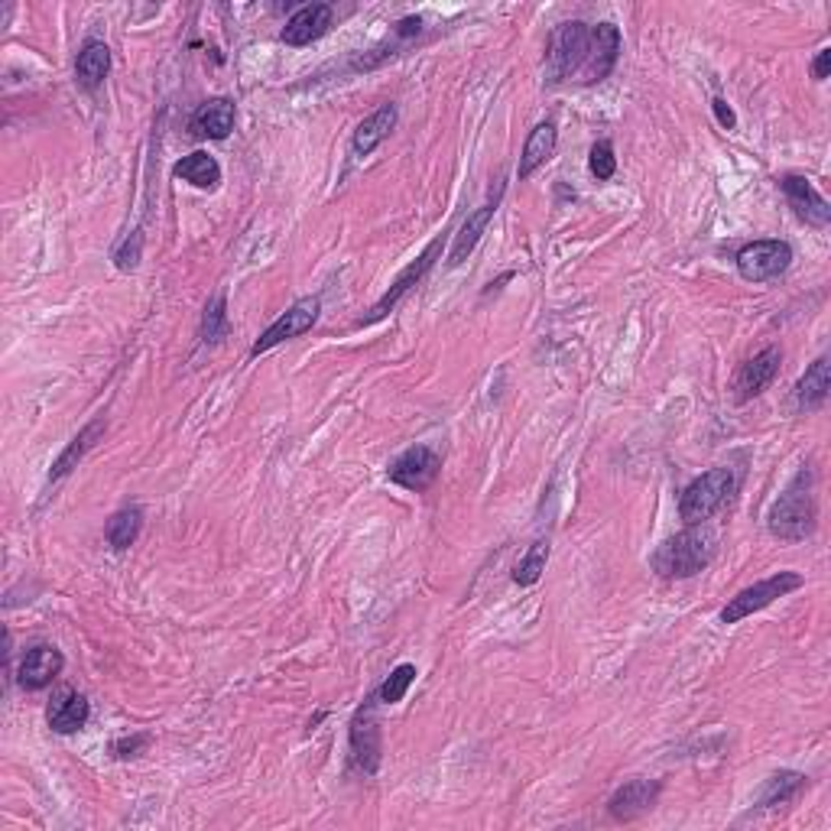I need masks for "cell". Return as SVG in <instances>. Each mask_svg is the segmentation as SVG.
Listing matches in <instances>:
<instances>
[{
    "label": "cell",
    "mask_w": 831,
    "mask_h": 831,
    "mask_svg": "<svg viewBox=\"0 0 831 831\" xmlns=\"http://www.w3.org/2000/svg\"><path fill=\"white\" fill-rule=\"evenodd\" d=\"M829 69H831V50H822L816 55V62H812V78L816 82H825L829 78Z\"/></svg>",
    "instance_id": "34"
},
{
    "label": "cell",
    "mask_w": 831,
    "mask_h": 831,
    "mask_svg": "<svg viewBox=\"0 0 831 831\" xmlns=\"http://www.w3.org/2000/svg\"><path fill=\"white\" fill-rule=\"evenodd\" d=\"M318 312H322V303H318V296H306V299H299V303H293L290 309L283 312L263 335H260L257 341H254V348H251V358H260V355H266V351H273L276 345H283V341H290V338H299V335H306L312 325L318 322Z\"/></svg>",
    "instance_id": "7"
},
{
    "label": "cell",
    "mask_w": 831,
    "mask_h": 831,
    "mask_svg": "<svg viewBox=\"0 0 831 831\" xmlns=\"http://www.w3.org/2000/svg\"><path fill=\"white\" fill-rule=\"evenodd\" d=\"M588 169H591V176H595L598 182L614 179V172H618V156H614V144H611V140H598V144L591 147Z\"/></svg>",
    "instance_id": "29"
},
{
    "label": "cell",
    "mask_w": 831,
    "mask_h": 831,
    "mask_svg": "<svg viewBox=\"0 0 831 831\" xmlns=\"http://www.w3.org/2000/svg\"><path fill=\"white\" fill-rule=\"evenodd\" d=\"M792 263V248L786 241H754L740 248L737 254V273L747 283H767L777 280Z\"/></svg>",
    "instance_id": "6"
},
{
    "label": "cell",
    "mask_w": 831,
    "mask_h": 831,
    "mask_svg": "<svg viewBox=\"0 0 831 831\" xmlns=\"http://www.w3.org/2000/svg\"><path fill=\"white\" fill-rule=\"evenodd\" d=\"M715 553H718L715 533L705 526H688L670 536L653 553V571H660L663 578H692L712 566Z\"/></svg>",
    "instance_id": "3"
},
{
    "label": "cell",
    "mask_w": 831,
    "mask_h": 831,
    "mask_svg": "<svg viewBox=\"0 0 831 831\" xmlns=\"http://www.w3.org/2000/svg\"><path fill=\"white\" fill-rule=\"evenodd\" d=\"M62 666H65V656H62L55 646H50V643H40V646H33V650L23 656L17 682H20V688H27V692H43V688H50L52 682L59 679Z\"/></svg>",
    "instance_id": "15"
},
{
    "label": "cell",
    "mask_w": 831,
    "mask_h": 831,
    "mask_svg": "<svg viewBox=\"0 0 831 831\" xmlns=\"http://www.w3.org/2000/svg\"><path fill=\"white\" fill-rule=\"evenodd\" d=\"M806 585V578L799 571H779V575H770L744 591H737L725 608H722V623H740L744 618L770 608L777 598H786L789 591H799Z\"/></svg>",
    "instance_id": "5"
},
{
    "label": "cell",
    "mask_w": 831,
    "mask_h": 831,
    "mask_svg": "<svg viewBox=\"0 0 831 831\" xmlns=\"http://www.w3.org/2000/svg\"><path fill=\"white\" fill-rule=\"evenodd\" d=\"M140 529H144V511L140 507H124V511H117L114 517L107 519L104 536H107L111 549L124 553V549H130L137 543Z\"/></svg>",
    "instance_id": "25"
},
{
    "label": "cell",
    "mask_w": 831,
    "mask_h": 831,
    "mask_svg": "<svg viewBox=\"0 0 831 831\" xmlns=\"http://www.w3.org/2000/svg\"><path fill=\"white\" fill-rule=\"evenodd\" d=\"M332 17H335V10L328 3H306V7H299L286 20V27H283L280 36H283L286 46H309V43L322 40L328 33Z\"/></svg>",
    "instance_id": "14"
},
{
    "label": "cell",
    "mask_w": 831,
    "mask_h": 831,
    "mask_svg": "<svg viewBox=\"0 0 831 831\" xmlns=\"http://www.w3.org/2000/svg\"><path fill=\"white\" fill-rule=\"evenodd\" d=\"M172 176L182 179V182H189V186H196V189H214V186L221 182V166H218L214 156L199 150V154L182 156V159L172 166Z\"/></svg>",
    "instance_id": "22"
},
{
    "label": "cell",
    "mask_w": 831,
    "mask_h": 831,
    "mask_svg": "<svg viewBox=\"0 0 831 831\" xmlns=\"http://www.w3.org/2000/svg\"><path fill=\"white\" fill-rule=\"evenodd\" d=\"M501 199H504V179L497 182V189L491 192V199H487L484 206L477 208L474 214H467V221L462 224V231L455 234V244H452V251H449V266H462L467 254L477 248V241L484 238V231H487L494 211L501 208Z\"/></svg>",
    "instance_id": "16"
},
{
    "label": "cell",
    "mask_w": 831,
    "mask_h": 831,
    "mask_svg": "<svg viewBox=\"0 0 831 831\" xmlns=\"http://www.w3.org/2000/svg\"><path fill=\"white\" fill-rule=\"evenodd\" d=\"M779 189L786 196L789 208L796 211L799 221L812 224V228H829L831 224V206L822 199V192L806 179V176H782Z\"/></svg>",
    "instance_id": "9"
},
{
    "label": "cell",
    "mask_w": 831,
    "mask_h": 831,
    "mask_svg": "<svg viewBox=\"0 0 831 831\" xmlns=\"http://www.w3.org/2000/svg\"><path fill=\"white\" fill-rule=\"evenodd\" d=\"M140 244H144V241H140V234H137V238H134V244L127 241V244L114 254V260H117V270H134V266H137V260H140Z\"/></svg>",
    "instance_id": "32"
},
{
    "label": "cell",
    "mask_w": 831,
    "mask_h": 831,
    "mask_svg": "<svg viewBox=\"0 0 831 831\" xmlns=\"http://www.w3.org/2000/svg\"><path fill=\"white\" fill-rule=\"evenodd\" d=\"M147 744H150V737H147V734L120 737V740H114V754H117L120 760H127V757H140V754L147 750Z\"/></svg>",
    "instance_id": "31"
},
{
    "label": "cell",
    "mask_w": 831,
    "mask_h": 831,
    "mask_svg": "<svg viewBox=\"0 0 831 831\" xmlns=\"http://www.w3.org/2000/svg\"><path fill=\"white\" fill-rule=\"evenodd\" d=\"M546 562H549V543H546V539H536V543L526 549V556L517 562L514 581H517L519 588L536 585V581L543 578V571H546Z\"/></svg>",
    "instance_id": "27"
},
{
    "label": "cell",
    "mask_w": 831,
    "mask_h": 831,
    "mask_svg": "<svg viewBox=\"0 0 831 831\" xmlns=\"http://www.w3.org/2000/svg\"><path fill=\"white\" fill-rule=\"evenodd\" d=\"M224 328H228V312H224V296H214L208 303L206 318H202V341L206 345H214L224 338Z\"/></svg>",
    "instance_id": "30"
},
{
    "label": "cell",
    "mask_w": 831,
    "mask_h": 831,
    "mask_svg": "<svg viewBox=\"0 0 831 831\" xmlns=\"http://www.w3.org/2000/svg\"><path fill=\"white\" fill-rule=\"evenodd\" d=\"M416 682V666L413 663H403V666H397L393 673L383 679V685H380V692H377V698L383 702V705H397V702H403V695L410 692V685Z\"/></svg>",
    "instance_id": "28"
},
{
    "label": "cell",
    "mask_w": 831,
    "mask_h": 831,
    "mask_svg": "<svg viewBox=\"0 0 831 831\" xmlns=\"http://www.w3.org/2000/svg\"><path fill=\"white\" fill-rule=\"evenodd\" d=\"M737 484H740V474L727 465L698 474L679 497V517L685 519L688 526H698V523L712 519L734 497Z\"/></svg>",
    "instance_id": "4"
},
{
    "label": "cell",
    "mask_w": 831,
    "mask_h": 831,
    "mask_svg": "<svg viewBox=\"0 0 831 831\" xmlns=\"http://www.w3.org/2000/svg\"><path fill=\"white\" fill-rule=\"evenodd\" d=\"M107 72H111V50L98 43V40H92V43H85L82 52H78V59H75V75H78V82L85 85V88H98L104 78H107Z\"/></svg>",
    "instance_id": "23"
},
{
    "label": "cell",
    "mask_w": 831,
    "mask_h": 831,
    "mask_svg": "<svg viewBox=\"0 0 831 831\" xmlns=\"http://www.w3.org/2000/svg\"><path fill=\"white\" fill-rule=\"evenodd\" d=\"M621 59V30L614 23H562L546 46V72L553 85H598Z\"/></svg>",
    "instance_id": "1"
},
{
    "label": "cell",
    "mask_w": 831,
    "mask_h": 831,
    "mask_svg": "<svg viewBox=\"0 0 831 831\" xmlns=\"http://www.w3.org/2000/svg\"><path fill=\"white\" fill-rule=\"evenodd\" d=\"M439 254H442V238H435V241H432V244H429V248H425V251H422V254H419V257H416L413 263H410V266H407V270H403V273H400V276L393 280V286H390V290H387V293H383V296L377 299V306L370 309V315L364 318L361 325L380 322V318H383L387 312L393 309V306H397V303H400V299H403V296H407V293L413 290L416 283H419V280H422V276H425V273L432 270V263H435V257H439Z\"/></svg>",
    "instance_id": "10"
},
{
    "label": "cell",
    "mask_w": 831,
    "mask_h": 831,
    "mask_svg": "<svg viewBox=\"0 0 831 831\" xmlns=\"http://www.w3.org/2000/svg\"><path fill=\"white\" fill-rule=\"evenodd\" d=\"M779 364H782V351L779 348H764V351H757L754 358H747V361L740 364L737 380H734L737 400L747 403V400L760 397L779 377Z\"/></svg>",
    "instance_id": "11"
},
{
    "label": "cell",
    "mask_w": 831,
    "mask_h": 831,
    "mask_svg": "<svg viewBox=\"0 0 831 831\" xmlns=\"http://www.w3.org/2000/svg\"><path fill=\"white\" fill-rule=\"evenodd\" d=\"M660 789H663V786L653 782V779H630V782H623L621 789L611 796V802H608L611 819H618V822H633V819L646 816V812L656 806Z\"/></svg>",
    "instance_id": "13"
},
{
    "label": "cell",
    "mask_w": 831,
    "mask_h": 831,
    "mask_svg": "<svg viewBox=\"0 0 831 831\" xmlns=\"http://www.w3.org/2000/svg\"><path fill=\"white\" fill-rule=\"evenodd\" d=\"M88 718H92V705L78 692H62L50 705V727L55 734H75L88 725Z\"/></svg>",
    "instance_id": "20"
},
{
    "label": "cell",
    "mask_w": 831,
    "mask_h": 831,
    "mask_svg": "<svg viewBox=\"0 0 831 831\" xmlns=\"http://www.w3.org/2000/svg\"><path fill=\"white\" fill-rule=\"evenodd\" d=\"M439 467L442 459L429 445H413L400 459H393V465L387 467V477L407 491H425L439 477Z\"/></svg>",
    "instance_id": "8"
},
{
    "label": "cell",
    "mask_w": 831,
    "mask_h": 831,
    "mask_svg": "<svg viewBox=\"0 0 831 831\" xmlns=\"http://www.w3.org/2000/svg\"><path fill=\"white\" fill-rule=\"evenodd\" d=\"M829 358L822 355L819 361L812 364V367L799 377V383H796V407L806 410V413H812V410H819V407L829 400Z\"/></svg>",
    "instance_id": "21"
},
{
    "label": "cell",
    "mask_w": 831,
    "mask_h": 831,
    "mask_svg": "<svg viewBox=\"0 0 831 831\" xmlns=\"http://www.w3.org/2000/svg\"><path fill=\"white\" fill-rule=\"evenodd\" d=\"M374 702L377 698H367V705L358 708L351 722V757L364 774H377L380 767V725L374 718Z\"/></svg>",
    "instance_id": "12"
},
{
    "label": "cell",
    "mask_w": 831,
    "mask_h": 831,
    "mask_svg": "<svg viewBox=\"0 0 831 831\" xmlns=\"http://www.w3.org/2000/svg\"><path fill=\"white\" fill-rule=\"evenodd\" d=\"M556 144H559V130H556L553 120H543V124H536V127L529 130V137H526V144H523V154H519V182H526L539 166H546V162L553 159Z\"/></svg>",
    "instance_id": "18"
},
{
    "label": "cell",
    "mask_w": 831,
    "mask_h": 831,
    "mask_svg": "<svg viewBox=\"0 0 831 831\" xmlns=\"http://www.w3.org/2000/svg\"><path fill=\"white\" fill-rule=\"evenodd\" d=\"M393 127H397V104L377 107L370 117H364L361 124H358V130H355V137H351V154L370 156L387 137H390Z\"/></svg>",
    "instance_id": "19"
},
{
    "label": "cell",
    "mask_w": 831,
    "mask_h": 831,
    "mask_svg": "<svg viewBox=\"0 0 831 831\" xmlns=\"http://www.w3.org/2000/svg\"><path fill=\"white\" fill-rule=\"evenodd\" d=\"M712 111H715V117H718V124L725 127V130H734L737 127V117H734V111H730V104L725 98H715L712 102Z\"/></svg>",
    "instance_id": "33"
},
{
    "label": "cell",
    "mask_w": 831,
    "mask_h": 831,
    "mask_svg": "<svg viewBox=\"0 0 831 831\" xmlns=\"http://www.w3.org/2000/svg\"><path fill=\"white\" fill-rule=\"evenodd\" d=\"M816 519H819L816 471L806 465L774 501V507L767 514V526L782 543H802V539H809L816 533Z\"/></svg>",
    "instance_id": "2"
},
{
    "label": "cell",
    "mask_w": 831,
    "mask_h": 831,
    "mask_svg": "<svg viewBox=\"0 0 831 831\" xmlns=\"http://www.w3.org/2000/svg\"><path fill=\"white\" fill-rule=\"evenodd\" d=\"M231 130H234V104L228 98H211L189 117V134L199 140H224Z\"/></svg>",
    "instance_id": "17"
},
{
    "label": "cell",
    "mask_w": 831,
    "mask_h": 831,
    "mask_svg": "<svg viewBox=\"0 0 831 831\" xmlns=\"http://www.w3.org/2000/svg\"><path fill=\"white\" fill-rule=\"evenodd\" d=\"M802 789H806V777H802V774L782 770L777 777L767 779V786H764V792H760V809L786 806V802H792Z\"/></svg>",
    "instance_id": "26"
},
{
    "label": "cell",
    "mask_w": 831,
    "mask_h": 831,
    "mask_svg": "<svg viewBox=\"0 0 831 831\" xmlns=\"http://www.w3.org/2000/svg\"><path fill=\"white\" fill-rule=\"evenodd\" d=\"M102 432H104V419H95V422H88L72 442H69V449L55 459V465H52L50 471V481H62L72 467L78 465L82 459H85V452L95 445V439H102Z\"/></svg>",
    "instance_id": "24"
}]
</instances>
